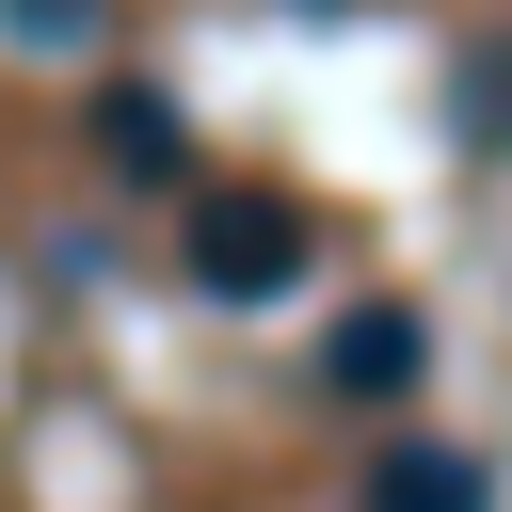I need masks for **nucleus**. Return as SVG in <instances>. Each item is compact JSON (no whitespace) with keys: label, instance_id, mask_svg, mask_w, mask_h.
Instances as JSON below:
<instances>
[{"label":"nucleus","instance_id":"obj_4","mask_svg":"<svg viewBox=\"0 0 512 512\" xmlns=\"http://www.w3.org/2000/svg\"><path fill=\"white\" fill-rule=\"evenodd\" d=\"M352 512H496V464L480 448H384Z\"/></svg>","mask_w":512,"mask_h":512},{"label":"nucleus","instance_id":"obj_6","mask_svg":"<svg viewBox=\"0 0 512 512\" xmlns=\"http://www.w3.org/2000/svg\"><path fill=\"white\" fill-rule=\"evenodd\" d=\"M0 16H16V48H80L96 32V0H0Z\"/></svg>","mask_w":512,"mask_h":512},{"label":"nucleus","instance_id":"obj_3","mask_svg":"<svg viewBox=\"0 0 512 512\" xmlns=\"http://www.w3.org/2000/svg\"><path fill=\"white\" fill-rule=\"evenodd\" d=\"M96 160H112L128 192H176V176H192V128H176V96H160V80H112V96H96Z\"/></svg>","mask_w":512,"mask_h":512},{"label":"nucleus","instance_id":"obj_1","mask_svg":"<svg viewBox=\"0 0 512 512\" xmlns=\"http://www.w3.org/2000/svg\"><path fill=\"white\" fill-rule=\"evenodd\" d=\"M304 240H320V224H304L288 192H192V288H208V304H288V288H304Z\"/></svg>","mask_w":512,"mask_h":512},{"label":"nucleus","instance_id":"obj_5","mask_svg":"<svg viewBox=\"0 0 512 512\" xmlns=\"http://www.w3.org/2000/svg\"><path fill=\"white\" fill-rule=\"evenodd\" d=\"M464 160H512V32L464 48Z\"/></svg>","mask_w":512,"mask_h":512},{"label":"nucleus","instance_id":"obj_2","mask_svg":"<svg viewBox=\"0 0 512 512\" xmlns=\"http://www.w3.org/2000/svg\"><path fill=\"white\" fill-rule=\"evenodd\" d=\"M416 368H432V320H416V304H352V320L320 336V400H400Z\"/></svg>","mask_w":512,"mask_h":512}]
</instances>
